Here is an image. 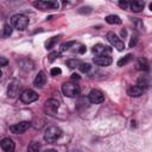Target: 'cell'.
<instances>
[{
  "label": "cell",
  "instance_id": "6da1fadb",
  "mask_svg": "<svg viewBox=\"0 0 152 152\" xmlns=\"http://www.w3.org/2000/svg\"><path fill=\"white\" fill-rule=\"evenodd\" d=\"M62 93L68 97H76L80 95L81 89H80V86L76 84L75 82H65L62 86Z\"/></svg>",
  "mask_w": 152,
  "mask_h": 152
},
{
  "label": "cell",
  "instance_id": "7a4b0ae2",
  "mask_svg": "<svg viewBox=\"0 0 152 152\" xmlns=\"http://www.w3.org/2000/svg\"><path fill=\"white\" fill-rule=\"evenodd\" d=\"M12 26L18 31H24L28 26V18L24 14H14L11 18Z\"/></svg>",
  "mask_w": 152,
  "mask_h": 152
},
{
  "label": "cell",
  "instance_id": "3957f363",
  "mask_svg": "<svg viewBox=\"0 0 152 152\" xmlns=\"http://www.w3.org/2000/svg\"><path fill=\"white\" fill-rule=\"evenodd\" d=\"M62 135V131L56 127V126H50L45 129V133H44V140L48 141V142H53L56 140H58Z\"/></svg>",
  "mask_w": 152,
  "mask_h": 152
},
{
  "label": "cell",
  "instance_id": "277c9868",
  "mask_svg": "<svg viewBox=\"0 0 152 152\" xmlns=\"http://www.w3.org/2000/svg\"><path fill=\"white\" fill-rule=\"evenodd\" d=\"M33 6L40 11H48V10L58 8L59 5L57 0H37L33 2Z\"/></svg>",
  "mask_w": 152,
  "mask_h": 152
},
{
  "label": "cell",
  "instance_id": "5b68a950",
  "mask_svg": "<svg viewBox=\"0 0 152 152\" xmlns=\"http://www.w3.org/2000/svg\"><path fill=\"white\" fill-rule=\"evenodd\" d=\"M58 108H59V102L56 99H49L44 103V112L48 115H51V116L56 115Z\"/></svg>",
  "mask_w": 152,
  "mask_h": 152
},
{
  "label": "cell",
  "instance_id": "8992f818",
  "mask_svg": "<svg viewBox=\"0 0 152 152\" xmlns=\"http://www.w3.org/2000/svg\"><path fill=\"white\" fill-rule=\"evenodd\" d=\"M107 39L108 42L118 50V51H122L125 49V43L114 33V32H108L107 33Z\"/></svg>",
  "mask_w": 152,
  "mask_h": 152
},
{
  "label": "cell",
  "instance_id": "52a82bcc",
  "mask_svg": "<svg viewBox=\"0 0 152 152\" xmlns=\"http://www.w3.org/2000/svg\"><path fill=\"white\" fill-rule=\"evenodd\" d=\"M38 100V94L32 89H26L20 94V101L24 103H31Z\"/></svg>",
  "mask_w": 152,
  "mask_h": 152
},
{
  "label": "cell",
  "instance_id": "ba28073f",
  "mask_svg": "<svg viewBox=\"0 0 152 152\" xmlns=\"http://www.w3.org/2000/svg\"><path fill=\"white\" fill-rule=\"evenodd\" d=\"M30 127H31V122L30 121H21V122H18L15 125L10 126V131L13 134H21V133L26 132Z\"/></svg>",
  "mask_w": 152,
  "mask_h": 152
},
{
  "label": "cell",
  "instance_id": "9c48e42d",
  "mask_svg": "<svg viewBox=\"0 0 152 152\" xmlns=\"http://www.w3.org/2000/svg\"><path fill=\"white\" fill-rule=\"evenodd\" d=\"M89 101H90L91 103H95V104L102 103V102L104 101V95H103V93H102L101 90H99V89H93V90L89 93Z\"/></svg>",
  "mask_w": 152,
  "mask_h": 152
},
{
  "label": "cell",
  "instance_id": "30bf717a",
  "mask_svg": "<svg viewBox=\"0 0 152 152\" xmlns=\"http://www.w3.org/2000/svg\"><path fill=\"white\" fill-rule=\"evenodd\" d=\"M19 89H20V83L19 81L17 80H12L8 84V88H7V95L10 97H15L19 93Z\"/></svg>",
  "mask_w": 152,
  "mask_h": 152
},
{
  "label": "cell",
  "instance_id": "8fae6325",
  "mask_svg": "<svg viewBox=\"0 0 152 152\" xmlns=\"http://www.w3.org/2000/svg\"><path fill=\"white\" fill-rule=\"evenodd\" d=\"M93 52H95L97 56H108L112 52V49L109 46H106L102 44H96L93 48Z\"/></svg>",
  "mask_w": 152,
  "mask_h": 152
},
{
  "label": "cell",
  "instance_id": "7c38bea8",
  "mask_svg": "<svg viewBox=\"0 0 152 152\" xmlns=\"http://www.w3.org/2000/svg\"><path fill=\"white\" fill-rule=\"evenodd\" d=\"M93 62L99 66H108L109 64H112L113 59L109 56H97V57H94Z\"/></svg>",
  "mask_w": 152,
  "mask_h": 152
},
{
  "label": "cell",
  "instance_id": "4fadbf2b",
  "mask_svg": "<svg viewBox=\"0 0 152 152\" xmlns=\"http://www.w3.org/2000/svg\"><path fill=\"white\" fill-rule=\"evenodd\" d=\"M0 146H1V148H2L4 151H6V152H12V151L14 150V147H15L13 140L10 139V138H4V139L0 141Z\"/></svg>",
  "mask_w": 152,
  "mask_h": 152
},
{
  "label": "cell",
  "instance_id": "5bb4252c",
  "mask_svg": "<svg viewBox=\"0 0 152 152\" xmlns=\"http://www.w3.org/2000/svg\"><path fill=\"white\" fill-rule=\"evenodd\" d=\"M142 93H144V89H142L141 87H139L138 84L131 86V87L127 89V94H128L129 96H132V97H139L140 95H142Z\"/></svg>",
  "mask_w": 152,
  "mask_h": 152
},
{
  "label": "cell",
  "instance_id": "9a60e30c",
  "mask_svg": "<svg viewBox=\"0 0 152 152\" xmlns=\"http://www.w3.org/2000/svg\"><path fill=\"white\" fill-rule=\"evenodd\" d=\"M144 7H145L144 0H133V1H131V5H129V8L135 13L141 12L144 10Z\"/></svg>",
  "mask_w": 152,
  "mask_h": 152
},
{
  "label": "cell",
  "instance_id": "2e32d148",
  "mask_svg": "<svg viewBox=\"0 0 152 152\" xmlns=\"http://www.w3.org/2000/svg\"><path fill=\"white\" fill-rule=\"evenodd\" d=\"M46 82V76H45V72L44 71H39L38 75L36 76L34 81H33V84L36 87H43Z\"/></svg>",
  "mask_w": 152,
  "mask_h": 152
},
{
  "label": "cell",
  "instance_id": "e0dca14e",
  "mask_svg": "<svg viewBox=\"0 0 152 152\" xmlns=\"http://www.w3.org/2000/svg\"><path fill=\"white\" fill-rule=\"evenodd\" d=\"M137 70H144V71H147L148 70V63L146 62L145 58H139L137 59Z\"/></svg>",
  "mask_w": 152,
  "mask_h": 152
},
{
  "label": "cell",
  "instance_id": "ac0fdd59",
  "mask_svg": "<svg viewBox=\"0 0 152 152\" xmlns=\"http://www.w3.org/2000/svg\"><path fill=\"white\" fill-rule=\"evenodd\" d=\"M106 21L108 24H115V25H119L121 24V19L119 15H115V14H110V15H107L106 17Z\"/></svg>",
  "mask_w": 152,
  "mask_h": 152
},
{
  "label": "cell",
  "instance_id": "d6986e66",
  "mask_svg": "<svg viewBox=\"0 0 152 152\" xmlns=\"http://www.w3.org/2000/svg\"><path fill=\"white\" fill-rule=\"evenodd\" d=\"M132 58H133V56H132L131 53L126 55L125 57H122L121 59L118 61V66H124V65H126L127 63H129V62L132 61Z\"/></svg>",
  "mask_w": 152,
  "mask_h": 152
},
{
  "label": "cell",
  "instance_id": "ffe728a7",
  "mask_svg": "<svg viewBox=\"0 0 152 152\" xmlns=\"http://www.w3.org/2000/svg\"><path fill=\"white\" fill-rule=\"evenodd\" d=\"M80 64H81V62H80L78 59H76V58L66 61V65H68L69 68H71V69H74V68H78Z\"/></svg>",
  "mask_w": 152,
  "mask_h": 152
},
{
  "label": "cell",
  "instance_id": "44dd1931",
  "mask_svg": "<svg viewBox=\"0 0 152 152\" xmlns=\"http://www.w3.org/2000/svg\"><path fill=\"white\" fill-rule=\"evenodd\" d=\"M58 38H59V36H56V37H52L50 40H48V42L45 43L46 49H52V48H53V45L56 44V42L58 40Z\"/></svg>",
  "mask_w": 152,
  "mask_h": 152
},
{
  "label": "cell",
  "instance_id": "7402d4cb",
  "mask_svg": "<svg viewBox=\"0 0 152 152\" xmlns=\"http://www.w3.org/2000/svg\"><path fill=\"white\" fill-rule=\"evenodd\" d=\"M78 69H80V71L81 72H88L89 70H90V64L89 63H81L80 65H78Z\"/></svg>",
  "mask_w": 152,
  "mask_h": 152
},
{
  "label": "cell",
  "instance_id": "603a6c76",
  "mask_svg": "<svg viewBox=\"0 0 152 152\" xmlns=\"http://www.w3.org/2000/svg\"><path fill=\"white\" fill-rule=\"evenodd\" d=\"M131 1L132 0H119V6L121 8H124V10H127V8H129Z\"/></svg>",
  "mask_w": 152,
  "mask_h": 152
},
{
  "label": "cell",
  "instance_id": "cb8c5ba5",
  "mask_svg": "<svg viewBox=\"0 0 152 152\" xmlns=\"http://www.w3.org/2000/svg\"><path fill=\"white\" fill-rule=\"evenodd\" d=\"M61 56V52H57V51H53V52H51L49 56H48V59H49V62H53L56 58H58Z\"/></svg>",
  "mask_w": 152,
  "mask_h": 152
},
{
  "label": "cell",
  "instance_id": "d4e9b609",
  "mask_svg": "<svg viewBox=\"0 0 152 152\" xmlns=\"http://www.w3.org/2000/svg\"><path fill=\"white\" fill-rule=\"evenodd\" d=\"M138 86H139V87H141L142 89H145V88H147V87H148V82H147L144 77H140V78L138 80Z\"/></svg>",
  "mask_w": 152,
  "mask_h": 152
},
{
  "label": "cell",
  "instance_id": "484cf974",
  "mask_svg": "<svg viewBox=\"0 0 152 152\" xmlns=\"http://www.w3.org/2000/svg\"><path fill=\"white\" fill-rule=\"evenodd\" d=\"M12 34V27L8 25V24H6L5 26H4V36L5 37H8V36H11Z\"/></svg>",
  "mask_w": 152,
  "mask_h": 152
},
{
  "label": "cell",
  "instance_id": "4316f807",
  "mask_svg": "<svg viewBox=\"0 0 152 152\" xmlns=\"http://www.w3.org/2000/svg\"><path fill=\"white\" fill-rule=\"evenodd\" d=\"M27 150H28L30 152H37V151L39 150V144H38V142H32V144L27 147Z\"/></svg>",
  "mask_w": 152,
  "mask_h": 152
},
{
  "label": "cell",
  "instance_id": "83f0119b",
  "mask_svg": "<svg viewBox=\"0 0 152 152\" xmlns=\"http://www.w3.org/2000/svg\"><path fill=\"white\" fill-rule=\"evenodd\" d=\"M75 44V42H66V43H63L62 45H61V51H65V50H68L70 46H72Z\"/></svg>",
  "mask_w": 152,
  "mask_h": 152
},
{
  "label": "cell",
  "instance_id": "f1b7e54d",
  "mask_svg": "<svg viewBox=\"0 0 152 152\" xmlns=\"http://www.w3.org/2000/svg\"><path fill=\"white\" fill-rule=\"evenodd\" d=\"M50 74H51L52 76H58V75L62 74V70H61L59 68H52L51 71H50Z\"/></svg>",
  "mask_w": 152,
  "mask_h": 152
},
{
  "label": "cell",
  "instance_id": "f546056e",
  "mask_svg": "<svg viewBox=\"0 0 152 152\" xmlns=\"http://www.w3.org/2000/svg\"><path fill=\"white\" fill-rule=\"evenodd\" d=\"M137 34H134V36H132V38H131V42H129V48H133L135 44H137Z\"/></svg>",
  "mask_w": 152,
  "mask_h": 152
},
{
  "label": "cell",
  "instance_id": "4dcf8cb0",
  "mask_svg": "<svg viewBox=\"0 0 152 152\" xmlns=\"http://www.w3.org/2000/svg\"><path fill=\"white\" fill-rule=\"evenodd\" d=\"M78 12L80 13H90L91 12V8L90 7H82V8L78 10Z\"/></svg>",
  "mask_w": 152,
  "mask_h": 152
},
{
  "label": "cell",
  "instance_id": "1f68e13d",
  "mask_svg": "<svg viewBox=\"0 0 152 152\" xmlns=\"http://www.w3.org/2000/svg\"><path fill=\"white\" fill-rule=\"evenodd\" d=\"M7 64H8L7 58H5V57H0V66H6Z\"/></svg>",
  "mask_w": 152,
  "mask_h": 152
},
{
  "label": "cell",
  "instance_id": "d6a6232c",
  "mask_svg": "<svg viewBox=\"0 0 152 152\" xmlns=\"http://www.w3.org/2000/svg\"><path fill=\"white\" fill-rule=\"evenodd\" d=\"M80 75L78 74H72L71 75V82H76V81H80Z\"/></svg>",
  "mask_w": 152,
  "mask_h": 152
},
{
  "label": "cell",
  "instance_id": "836d02e7",
  "mask_svg": "<svg viewBox=\"0 0 152 152\" xmlns=\"http://www.w3.org/2000/svg\"><path fill=\"white\" fill-rule=\"evenodd\" d=\"M86 50H87V49H86V46H84V45H81V46H80L78 52H80V53H84V52H86Z\"/></svg>",
  "mask_w": 152,
  "mask_h": 152
},
{
  "label": "cell",
  "instance_id": "e575fe53",
  "mask_svg": "<svg viewBox=\"0 0 152 152\" xmlns=\"http://www.w3.org/2000/svg\"><path fill=\"white\" fill-rule=\"evenodd\" d=\"M0 77H1V70H0Z\"/></svg>",
  "mask_w": 152,
  "mask_h": 152
}]
</instances>
